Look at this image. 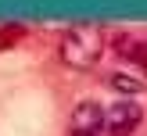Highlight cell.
<instances>
[{"label": "cell", "mask_w": 147, "mask_h": 136, "mask_svg": "<svg viewBox=\"0 0 147 136\" xmlns=\"http://www.w3.org/2000/svg\"><path fill=\"white\" fill-rule=\"evenodd\" d=\"M68 129H72V136H97L100 129H104V107H100L97 100L76 104V111H72V118H68Z\"/></svg>", "instance_id": "3957f363"}, {"label": "cell", "mask_w": 147, "mask_h": 136, "mask_svg": "<svg viewBox=\"0 0 147 136\" xmlns=\"http://www.w3.org/2000/svg\"><path fill=\"white\" fill-rule=\"evenodd\" d=\"M22 36V29L18 25H11V29H4V32H0V50H11V43L18 40Z\"/></svg>", "instance_id": "5b68a950"}, {"label": "cell", "mask_w": 147, "mask_h": 136, "mask_svg": "<svg viewBox=\"0 0 147 136\" xmlns=\"http://www.w3.org/2000/svg\"><path fill=\"white\" fill-rule=\"evenodd\" d=\"M140 122H144V107L133 104V100H119V104H111L104 111V129H100V133H108V136H129V133L140 129Z\"/></svg>", "instance_id": "7a4b0ae2"}, {"label": "cell", "mask_w": 147, "mask_h": 136, "mask_svg": "<svg viewBox=\"0 0 147 136\" xmlns=\"http://www.w3.org/2000/svg\"><path fill=\"white\" fill-rule=\"evenodd\" d=\"M57 54H61V61L68 64V68L86 72V68H93V64L100 61V54H104V36H100V29H93V25H72L68 32L61 36Z\"/></svg>", "instance_id": "6da1fadb"}, {"label": "cell", "mask_w": 147, "mask_h": 136, "mask_svg": "<svg viewBox=\"0 0 147 136\" xmlns=\"http://www.w3.org/2000/svg\"><path fill=\"white\" fill-rule=\"evenodd\" d=\"M108 86H111V90H119V93H144V90H147V79L129 75V72H115V75L108 79Z\"/></svg>", "instance_id": "277c9868"}]
</instances>
